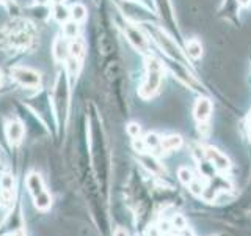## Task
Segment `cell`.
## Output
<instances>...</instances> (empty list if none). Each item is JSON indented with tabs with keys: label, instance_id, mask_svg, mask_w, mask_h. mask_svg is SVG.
<instances>
[{
	"label": "cell",
	"instance_id": "1",
	"mask_svg": "<svg viewBox=\"0 0 251 236\" xmlns=\"http://www.w3.org/2000/svg\"><path fill=\"white\" fill-rule=\"evenodd\" d=\"M35 39V29L30 22L16 19L0 29V44L10 49H25Z\"/></svg>",
	"mask_w": 251,
	"mask_h": 236
},
{
	"label": "cell",
	"instance_id": "2",
	"mask_svg": "<svg viewBox=\"0 0 251 236\" xmlns=\"http://www.w3.org/2000/svg\"><path fill=\"white\" fill-rule=\"evenodd\" d=\"M162 77H163V66L162 63L154 59V57H149L146 61V77L143 84L140 87V96L149 99L152 98L154 94L159 91L160 88V84H162Z\"/></svg>",
	"mask_w": 251,
	"mask_h": 236
},
{
	"label": "cell",
	"instance_id": "3",
	"mask_svg": "<svg viewBox=\"0 0 251 236\" xmlns=\"http://www.w3.org/2000/svg\"><path fill=\"white\" fill-rule=\"evenodd\" d=\"M149 33H151V35L154 36L152 39H154V41H155L157 44H159L160 49H162L165 54H167L170 59L177 60L179 63H182V65H185V57H184L182 51H180V47L176 44L175 39L170 38L162 29L154 27V26L149 27Z\"/></svg>",
	"mask_w": 251,
	"mask_h": 236
},
{
	"label": "cell",
	"instance_id": "4",
	"mask_svg": "<svg viewBox=\"0 0 251 236\" xmlns=\"http://www.w3.org/2000/svg\"><path fill=\"white\" fill-rule=\"evenodd\" d=\"M53 101L55 107H57V114L61 118L68 117V109H69V85L66 73H60L57 81H55V90H53Z\"/></svg>",
	"mask_w": 251,
	"mask_h": 236
},
{
	"label": "cell",
	"instance_id": "5",
	"mask_svg": "<svg viewBox=\"0 0 251 236\" xmlns=\"http://www.w3.org/2000/svg\"><path fill=\"white\" fill-rule=\"evenodd\" d=\"M11 77L19 85L25 87V88H38L39 84H41V76H39V73L28 66L11 68Z\"/></svg>",
	"mask_w": 251,
	"mask_h": 236
},
{
	"label": "cell",
	"instance_id": "6",
	"mask_svg": "<svg viewBox=\"0 0 251 236\" xmlns=\"http://www.w3.org/2000/svg\"><path fill=\"white\" fill-rule=\"evenodd\" d=\"M124 31H126V36H127L130 44L135 47L137 51L148 52V39L143 33H141V30H138V27L132 26V24H126Z\"/></svg>",
	"mask_w": 251,
	"mask_h": 236
},
{
	"label": "cell",
	"instance_id": "7",
	"mask_svg": "<svg viewBox=\"0 0 251 236\" xmlns=\"http://www.w3.org/2000/svg\"><path fill=\"white\" fill-rule=\"evenodd\" d=\"M212 110H214L212 101L207 99V98H200L198 101H196V104H195L193 115H195L196 120H198V123H202V121H207L210 118Z\"/></svg>",
	"mask_w": 251,
	"mask_h": 236
},
{
	"label": "cell",
	"instance_id": "8",
	"mask_svg": "<svg viewBox=\"0 0 251 236\" xmlns=\"http://www.w3.org/2000/svg\"><path fill=\"white\" fill-rule=\"evenodd\" d=\"M206 157L207 159L215 165V167L220 170V172H226V170H229L231 167V164H229V159L223 154V153H220L218 149L215 148H206Z\"/></svg>",
	"mask_w": 251,
	"mask_h": 236
},
{
	"label": "cell",
	"instance_id": "9",
	"mask_svg": "<svg viewBox=\"0 0 251 236\" xmlns=\"http://www.w3.org/2000/svg\"><path fill=\"white\" fill-rule=\"evenodd\" d=\"M24 132H25V129H24V124L21 121H18V120L10 121L6 126V139L10 140V144H13V145L19 144V142L22 140Z\"/></svg>",
	"mask_w": 251,
	"mask_h": 236
},
{
	"label": "cell",
	"instance_id": "10",
	"mask_svg": "<svg viewBox=\"0 0 251 236\" xmlns=\"http://www.w3.org/2000/svg\"><path fill=\"white\" fill-rule=\"evenodd\" d=\"M52 54L57 61H63L69 57V44L66 38H57L52 43Z\"/></svg>",
	"mask_w": 251,
	"mask_h": 236
},
{
	"label": "cell",
	"instance_id": "11",
	"mask_svg": "<svg viewBox=\"0 0 251 236\" xmlns=\"http://www.w3.org/2000/svg\"><path fill=\"white\" fill-rule=\"evenodd\" d=\"M185 54L192 60H200L202 57V44L195 38L188 39V41L185 43Z\"/></svg>",
	"mask_w": 251,
	"mask_h": 236
},
{
	"label": "cell",
	"instance_id": "12",
	"mask_svg": "<svg viewBox=\"0 0 251 236\" xmlns=\"http://www.w3.org/2000/svg\"><path fill=\"white\" fill-rule=\"evenodd\" d=\"M27 187H28L31 197H35L39 192H43L44 191V184H43L41 177H39L38 173H30V175L27 177Z\"/></svg>",
	"mask_w": 251,
	"mask_h": 236
},
{
	"label": "cell",
	"instance_id": "13",
	"mask_svg": "<svg viewBox=\"0 0 251 236\" xmlns=\"http://www.w3.org/2000/svg\"><path fill=\"white\" fill-rule=\"evenodd\" d=\"M69 57H73V59H77V60H80L85 57V43H83V39L80 38H75L71 41L69 44Z\"/></svg>",
	"mask_w": 251,
	"mask_h": 236
},
{
	"label": "cell",
	"instance_id": "14",
	"mask_svg": "<svg viewBox=\"0 0 251 236\" xmlns=\"http://www.w3.org/2000/svg\"><path fill=\"white\" fill-rule=\"evenodd\" d=\"M180 145H182V137L176 136V134H173V136H168V137H163L160 142V148L165 149V151H175V149L180 148Z\"/></svg>",
	"mask_w": 251,
	"mask_h": 236
},
{
	"label": "cell",
	"instance_id": "15",
	"mask_svg": "<svg viewBox=\"0 0 251 236\" xmlns=\"http://www.w3.org/2000/svg\"><path fill=\"white\" fill-rule=\"evenodd\" d=\"M33 202H35V206L38 209H49L50 208V205H52V197L50 194L47 192V191H43V192H39L38 195L33 197Z\"/></svg>",
	"mask_w": 251,
	"mask_h": 236
},
{
	"label": "cell",
	"instance_id": "16",
	"mask_svg": "<svg viewBox=\"0 0 251 236\" xmlns=\"http://www.w3.org/2000/svg\"><path fill=\"white\" fill-rule=\"evenodd\" d=\"M63 36L66 39H75L78 38V22L75 21H66L63 26Z\"/></svg>",
	"mask_w": 251,
	"mask_h": 236
},
{
	"label": "cell",
	"instance_id": "17",
	"mask_svg": "<svg viewBox=\"0 0 251 236\" xmlns=\"http://www.w3.org/2000/svg\"><path fill=\"white\" fill-rule=\"evenodd\" d=\"M69 13H71L73 21H75V22H80L86 18V8L82 3H74L73 6H71Z\"/></svg>",
	"mask_w": 251,
	"mask_h": 236
},
{
	"label": "cell",
	"instance_id": "18",
	"mask_svg": "<svg viewBox=\"0 0 251 236\" xmlns=\"http://www.w3.org/2000/svg\"><path fill=\"white\" fill-rule=\"evenodd\" d=\"M69 16H71L69 10L66 6H63V3L53 6V18L57 19L58 22H66Z\"/></svg>",
	"mask_w": 251,
	"mask_h": 236
},
{
	"label": "cell",
	"instance_id": "19",
	"mask_svg": "<svg viewBox=\"0 0 251 236\" xmlns=\"http://www.w3.org/2000/svg\"><path fill=\"white\" fill-rule=\"evenodd\" d=\"M143 140H145L146 149H157V148H160L162 139L157 136V134H154V132H149Z\"/></svg>",
	"mask_w": 251,
	"mask_h": 236
},
{
	"label": "cell",
	"instance_id": "20",
	"mask_svg": "<svg viewBox=\"0 0 251 236\" xmlns=\"http://www.w3.org/2000/svg\"><path fill=\"white\" fill-rule=\"evenodd\" d=\"M177 177H179V179H180V183H184V184H190L192 181H193L192 172L188 170L187 167H180L179 172H177Z\"/></svg>",
	"mask_w": 251,
	"mask_h": 236
},
{
	"label": "cell",
	"instance_id": "21",
	"mask_svg": "<svg viewBox=\"0 0 251 236\" xmlns=\"http://www.w3.org/2000/svg\"><path fill=\"white\" fill-rule=\"evenodd\" d=\"M0 187L3 191H14V178L11 175H3L0 178Z\"/></svg>",
	"mask_w": 251,
	"mask_h": 236
},
{
	"label": "cell",
	"instance_id": "22",
	"mask_svg": "<svg viewBox=\"0 0 251 236\" xmlns=\"http://www.w3.org/2000/svg\"><path fill=\"white\" fill-rule=\"evenodd\" d=\"M140 132H141V128H140V124L137 123H130L127 126V134L132 137V139H138L140 137Z\"/></svg>",
	"mask_w": 251,
	"mask_h": 236
},
{
	"label": "cell",
	"instance_id": "23",
	"mask_svg": "<svg viewBox=\"0 0 251 236\" xmlns=\"http://www.w3.org/2000/svg\"><path fill=\"white\" fill-rule=\"evenodd\" d=\"M143 162H145L146 167H148L149 170H151V172H154V173H155V172H159V169H160L159 165H157V161L152 159V157H149V156H148V157H146V156L143 157Z\"/></svg>",
	"mask_w": 251,
	"mask_h": 236
},
{
	"label": "cell",
	"instance_id": "24",
	"mask_svg": "<svg viewBox=\"0 0 251 236\" xmlns=\"http://www.w3.org/2000/svg\"><path fill=\"white\" fill-rule=\"evenodd\" d=\"M173 225H175L176 228H179V230H182V228H185L187 222H185V219L180 214H176L175 219H173Z\"/></svg>",
	"mask_w": 251,
	"mask_h": 236
},
{
	"label": "cell",
	"instance_id": "25",
	"mask_svg": "<svg viewBox=\"0 0 251 236\" xmlns=\"http://www.w3.org/2000/svg\"><path fill=\"white\" fill-rule=\"evenodd\" d=\"M188 186H190V191H192L195 195H201V194H202V186H201V183H198V181H195V179H193Z\"/></svg>",
	"mask_w": 251,
	"mask_h": 236
},
{
	"label": "cell",
	"instance_id": "26",
	"mask_svg": "<svg viewBox=\"0 0 251 236\" xmlns=\"http://www.w3.org/2000/svg\"><path fill=\"white\" fill-rule=\"evenodd\" d=\"M160 228H155V227H151V228H149V230H148V235L149 236H160Z\"/></svg>",
	"mask_w": 251,
	"mask_h": 236
},
{
	"label": "cell",
	"instance_id": "27",
	"mask_svg": "<svg viewBox=\"0 0 251 236\" xmlns=\"http://www.w3.org/2000/svg\"><path fill=\"white\" fill-rule=\"evenodd\" d=\"M115 236H129V233H127V230H124V228L118 227L115 230Z\"/></svg>",
	"mask_w": 251,
	"mask_h": 236
},
{
	"label": "cell",
	"instance_id": "28",
	"mask_svg": "<svg viewBox=\"0 0 251 236\" xmlns=\"http://www.w3.org/2000/svg\"><path fill=\"white\" fill-rule=\"evenodd\" d=\"M237 3H239V5H242V6H247V5H250V3H251V0H237Z\"/></svg>",
	"mask_w": 251,
	"mask_h": 236
},
{
	"label": "cell",
	"instance_id": "29",
	"mask_svg": "<svg viewBox=\"0 0 251 236\" xmlns=\"http://www.w3.org/2000/svg\"><path fill=\"white\" fill-rule=\"evenodd\" d=\"M49 2H50V0H35V3L39 5V6H41V5H46V3H49Z\"/></svg>",
	"mask_w": 251,
	"mask_h": 236
},
{
	"label": "cell",
	"instance_id": "30",
	"mask_svg": "<svg viewBox=\"0 0 251 236\" xmlns=\"http://www.w3.org/2000/svg\"><path fill=\"white\" fill-rule=\"evenodd\" d=\"M50 2H52L53 5H60V3H63V0H50Z\"/></svg>",
	"mask_w": 251,
	"mask_h": 236
},
{
	"label": "cell",
	"instance_id": "31",
	"mask_svg": "<svg viewBox=\"0 0 251 236\" xmlns=\"http://www.w3.org/2000/svg\"><path fill=\"white\" fill-rule=\"evenodd\" d=\"M250 137H251V124H250Z\"/></svg>",
	"mask_w": 251,
	"mask_h": 236
},
{
	"label": "cell",
	"instance_id": "32",
	"mask_svg": "<svg viewBox=\"0 0 251 236\" xmlns=\"http://www.w3.org/2000/svg\"><path fill=\"white\" fill-rule=\"evenodd\" d=\"M0 82H2V73H0Z\"/></svg>",
	"mask_w": 251,
	"mask_h": 236
},
{
	"label": "cell",
	"instance_id": "33",
	"mask_svg": "<svg viewBox=\"0 0 251 236\" xmlns=\"http://www.w3.org/2000/svg\"><path fill=\"white\" fill-rule=\"evenodd\" d=\"M124 2H132V0H124Z\"/></svg>",
	"mask_w": 251,
	"mask_h": 236
},
{
	"label": "cell",
	"instance_id": "34",
	"mask_svg": "<svg viewBox=\"0 0 251 236\" xmlns=\"http://www.w3.org/2000/svg\"><path fill=\"white\" fill-rule=\"evenodd\" d=\"M94 2H99V0H94Z\"/></svg>",
	"mask_w": 251,
	"mask_h": 236
}]
</instances>
